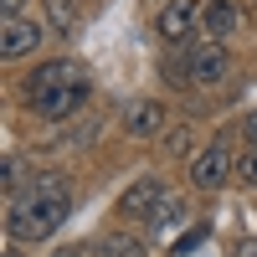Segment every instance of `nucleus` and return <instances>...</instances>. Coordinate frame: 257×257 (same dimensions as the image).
Here are the masks:
<instances>
[{
	"label": "nucleus",
	"mask_w": 257,
	"mask_h": 257,
	"mask_svg": "<svg viewBox=\"0 0 257 257\" xmlns=\"http://www.w3.org/2000/svg\"><path fill=\"white\" fill-rule=\"evenodd\" d=\"M0 11H6V16H21V0H0Z\"/></svg>",
	"instance_id": "nucleus-17"
},
{
	"label": "nucleus",
	"mask_w": 257,
	"mask_h": 257,
	"mask_svg": "<svg viewBox=\"0 0 257 257\" xmlns=\"http://www.w3.org/2000/svg\"><path fill=\"white\" fill-rule=\"evenodd\" d=\"M237 180L242 185H257V144H247L242 155H237Z\"/></svg>",
	"instance_id": "nucleus-13"
},
{
	"label": "nucleus",
	"mask_w": 257,
	"mask_h": 257,
	"mask_svg": "<svg viewBox=\"0 0 257 257\" xmlns=\"http://www.w3.org/2000/svg\"><path fill=\"white\" fill-rule=\"evenodd\" d=\"M155 201H165V185H160V175H144L118 196V216H149Z\"/></svg>",
	"instance_id": "nucleus-8"
},
{
	"label": "nucleus",
	"mask_w": 257,
	"mask_h": 257,
	"mask_svg": "<svg viewBox=\"0 0 257 257\" xmlns=\"http://www.w3.org/2000/svg\"><path fill=\"white\" fill-rule=\"evenodd\" d=\"M237 257H257V237H247V242L237 247Z\"/></svg>",
	"instance_id": "nucleus-16"
},
{
	"label": "nucleus",
	"mask_w": 257,
	"mask_h": 257,
	"mask_svg": "<svg viewBox=\"0 0 257 257\" xmlns=\"http://www.w3.org/2000/svg\"><path fill=\"white\" fill-rule=\"evenodd\" d=\"M72 211V185L62 175H36L26 196H11L6 211V237L11 242H47Z\"/></svg>",
	"instance_id": "nucleus-1"
},
{
	"label": "nucleus",
	"mask_w": 257,
	"mask_h": 257,
	"mask_svg": "<svg viewBox=\"0 0 257 257\" xmlns=\"http://www.w3.org/2000/svg\"><path fill=\"white\" fill-rule=\"evenodd\" d=\"M41 41H47L41 21H26V16H6V31H0V57H6V62H16V57L36 52Z\"/></svg>",
	"instance_id": "nucleus-5"
},
{
	"label": "nucleus",
	"mask_w": 257,
	"mask_h": 257,
	"mask_svg": "<svg viewBox=\"0 0 257 257\" xmlns=\"http://www.w3.org/2000/svg\"><path fill=\"white\" fill-rule=\"evenodd\" d=\"M57 257H88V252H82V247H62Z\"/></svg>",
	"instance_id": "nucleus-18"
},
{
	"label": "nucleus",
	"mask_w": 257,
	"mask_h": 257,
	"mask_svg": "<svg viewBox=\"0 0 257 257\" xmlns=\"http://www.w3.org/2000/svg\"><path fill=\"white\" fill-rule=\"evenodd\" d=\"M196 21H201L196 0H165V11H160V21H155V31H160L165 41H185L190 31H196Z\"/></svg>",
	"instance_id": "nucleus-7"
},
{
	"label": "nucleus",
	"mask_w": 257,
	"mask_h": 257,
	"mask_svg": "<svg viewBox=\"0 0 257 257\" xmlns=\"http://www.w3.org/2000/svg\"><path fill=\"white\" fill-rule=\"evenodd\" d=\"M226 175H237V155H231V144H226V139L206 144L201 155H190V185L216 190V185H226Z\"/></svg>",
	"instance_id": "nucleus-2"
},
{
	"label": "nucleus",
	"mask_w": 257,
	"mask_h": 257,
	"mask_svg": "<svg viewBox=\"0 0 257 257\" xmlns=\"http://www.w3.org/2000/svg\"><path fill=\"white\" fill-rule=\"evenodd\" d=\"M201 26H206L211 36H237V26H242V16L231 11V0H211V6L201 11Z\"/></svg>",
	"instance_id": "nucleus-10"
},
{
	"label": "nucleus",
	"mask_w": 257,
	"mask_h": 257,
	"mask_svg": "<svg viewBox=\"0 0 257 257\" xmlns=\"http://www.w3.org/2000/svg\"><path fill=\"white\" fill-rule=\"evenodd\" d=\"M180 216H185V206H180V201H165V206L149 211V221H155V226H175Z\"/></svg>",
	"instance_id": "nucleus-14"
},
{
	"label": "nucleus",
	"mask_w": 257,
	"mask_h": 257,
	"mask_svg": "<svg viewBox=\"0 0 257 257\" xmlns=\"http://www.w3.org/2000/svg\"><path fill=\"white\" fill-rule=\"evenodd\" d=\"M6 257H16V242H11V247H6Z\"/></svg>",
	"instance_id": "nucleus-19"
},
{
	"label": "nucleus",
	"mask_w": 257,
	"mask_h": 257,
	"mask_svg": "<svg viewBox=\"0 0 257 257\" xmlns=\"http://www.w3.org/2000/svg\"><path fill=\"white\" fill-rule=\"evenodd\" d=\"M242 134H247V144H257V108L242 118Z\"/></svg>",
	"instance_id": "nucleus-15"
},
{
	"label": "nucleus",
	"mask_w": 257,
	"mask_h": 257,
	"mask_svg": "<svg viewBox=\"0 0 257 257\" xmlns=\"http://www.w3.org/2000/svg\"><path fill=\"white\" fill-rule=\"evenodd\" d=\"M47 16H52V26L67 36V31L77 26V0H47Z\"/></svg>",
	"instance_id": "nucleus-12"
},
{
	"label": "nucleus",
	"mask_w": 257,
	"mask_h": 257,
	"mask_svg": "<svg viewBox=\"0 0 257 257\" xmlns=\"http://www.w3.org/2000/svg\"><path fill=\"white\" fill-rule=\"evenodd\" d=\"M98 257H144V247L134 237H123V231H113V237L98 242Z\"/></svg>",
	"instance_id": "nucleus-11"
},
{
	"label": "nucleus",
	"mask_w": 257,
	"mask_h": 257,
	"mask_svg": "<svg viewBox=\"0 0 257 257\" xmlns=\"http://www.w3.org/2000/svg\"><path fill=\"white\" fill-rule=\"evenodd\" d=\"M72 77H82V67H77V62H67V57H57V62H41V67L26 77V98L47 93V88H62V82H72Z\"/></svg>",
	"instance_id": "nucleus-9"
},
{
	"label": "nucleus",
	"mask_w": 257,
	"mask_h": 257,
	"mask_svg": "<svg viewBox=\"0 0 257 257\" xmlns=\"http://www.w3.org/2000/svg\"><path fill=\"white\" fill-rule=\"evenodd\" d=\"M226 72H231V52L221 47V41H201V47H190V57H185V82L216 88V82H226Z\"/></svg>",
	"instance_id": "nucleus-4"
},
{
	"label": "nucleus",
	"mask_w": 257,
	"mask_h": 257,
	"mask_svg": "<svg viewBox=\"0 0 257 257\" xmlns=\"http://www.w3.org/2000/svg\"><path fill=\"white\" fill-rule=\"evenodd\" d=\"M82 103H88V72H82V77H72V82H62V88L36 93V98H31V113L57 123V118H72V113L82 108Z\"/></svg>",
	"instance_id": "nucleus-3"
},
{
	"label": "nucleus",
	"mask_w": 257,
	"mask_h": 257,
	"mask_svg": "<svg viewBox=\"0 0 257 257\" xmlns=\"http://www.w3.org/2000/svg\"><path fill=\"white\" fill-rule=\"evenodd\" d=\"M165 123H170V113H165L160 98H139V103H128L123 128H128L134 139H155V134H165Z\"/></svg>",
	"instance_id": "nucleus-6"
}]
</instances>
